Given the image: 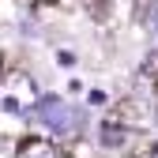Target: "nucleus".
<instances>
[{"label": "nucleus", "mask_w": 158, "mask_h": 158, "mask_svg": "<svg viewBox=\"0 0 158 158\" xmlns=\"http://www.w3.org/2000/svg\"><path fill=\"white\" fill-rule=\"evenodd\" d=\"M30 117H34V121L42 124L45 132H53V135H64V139L79 135V132H83V124H87L83 109H79V106H68L64 98H56V94H45Z\"/></svg>", "instance_id": "obj_1"}, {"label": "nucleus", "mask_w": 158, "mask_h": 158, "mask_svg": "<svg viewBox=\"0 0 158 158\" xmlns=\"http://www.w3.org/2000/svg\"><path fill=\"white\" fill-rule=\"evenodd\" d=\"M42 102V90L27 72H8L0 79V113H15V117H30Z\"/></svg>", "instance_id": "obj_2"}, {"label": "nucleus", "mask_w": 158, "mask_h": 158, "mask_svg": "<svg viewBox=\"0 0 158 158\" xmlns=\"http://www.w3.org/2000/svg\"><path fill=\"white\" fill-rule=\"evenodd\" d=\"M113 121L117 124H121V128H147L151 121H154V109L143 102V98H128V102H121V106H117L113 109Z\"/></svg>", "instance_id": "obj_3"}, {"label": "nucleus", "mask_w": 158, "mask_h": 158, "mask_svg": "<svg viewBox=\"0 0 158 158\" xmlns=\"http://www.w3.org/2000/svg\"><path fill=\"white\" fill-rule=\"evenodd\" d=\"M15 158H60V154H56V147L49 139H38V135H34V139H27L23 147L15 151Z\"/></svg>", "instance_id": "obj_4"}, {"label": "nucleus", "mask_w": 158, "mask_h": 158, "mask_svg": "<svg viewBox=\"0 0 158 158\" xmlns=\"http://www.w3.org/2000/svg\"><path fill=\"white\" fill-rule=\"evenodd\" d=\"M128 128H121L117 121H109V124H102V147H124L128 143Z\"/></svg>", "instance_id": "obj_5"}, {"label": "nucleus", "mask_w": 158, "mask_h": 158, "mask_svg": "<svg viewBox=\"0 0 158 158\" xmlns=\"http://www.w3.org/2000/svg\"><path fill=\"white\" fill-rule=\"evenodd\" d=\"M143 19H147V27L158 34V0H151V4H147V15H143Z\"/></svg>", "instance_id": "obj_6"}, {"label": "nucleus", "mask_w": 158, "mask_h": 158, "mask_svg": "<svg viewBox=\"0 0 158 158\" xmlns=\"http://www.w3.org/2000/svg\"><path fill=\"white\" fill-rule=\"evenodd\" d=\"M151 158H158V147H154V151H151Z\"/></svg>", "instance_id": "obj_7"}, {"label": "nucleus", "mask_w": 158, "mask_h": 158, "mask_svg": "<svg viewBox=\"0 0 158 158\" xmlns=\"http://www.w3.org/2000/svg\"><path fill=\"white\" fill-rule=\"evenodd\" d=\"M38 4H42V0H38Z\"/></svg>", "instance_id": "obj_8"}]
</instances>
